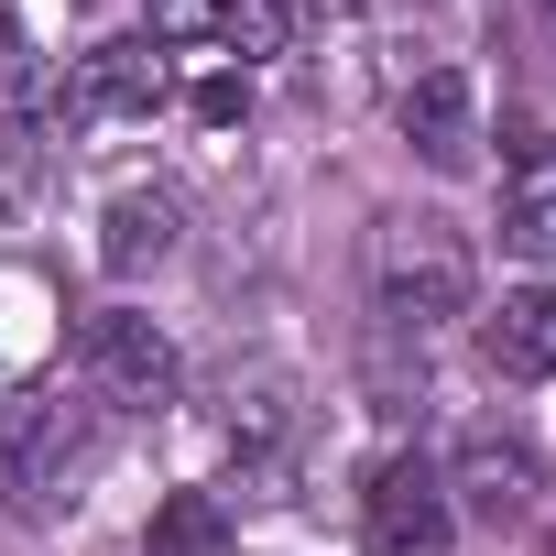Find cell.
<instances>
[{
  "label": "cell",
  "instance_id": "6da1fadb",
  "mask_svg": "<svg viewBox=\"0 0 556 556\" xmlns=\"http://www.w3.org/2000/svg\"><path fill=\"white\" fill-rule=\"evenodd\" d=\"M99 458H110V415L88 393L77 404L45 393V382L0 393V513H12V523H66L88 502Z\"/></svg>",
  "mask_w": 556,
  "mask_h": 556
},
{
  "label": "cell",
  "instance_id": "7a4b0ae2",
  "mask_svg": "<svg viewBox=\"0 0 556 556\" xmlns=\"http://www.w3.org/2000/svg\"><path fill=\"white\" fill-rule=\"evenodd\" d=\"M371 295L393 328H447L469 317V240L447 218H382V251H371Z\"/></svg>",
  "mask_w": 556,
  "mask_h": 556
},
{
  "label": "cell",
  "instance_id": "3957f363",
  "mask_svg": "<svg viewBox=\"0 0 556 556\" xmlns=\"http://www.w3.org/2000/svg\"><path fill=\"white\" fill-rule=\"evenodd\" d=\"M175 339L153 328V317H131V306H99V317H77V393L99 404V415H164L175 404Z\"/></svg>",
  "mask_w": 556,
  "mask_h": 556
},
{
  "label": "cell",
  "instance_id": "277c9868",
  "mask_svg": "<svg viewBox=\"0 0 556 556\" xmlns=\"http://www.w3.org/2000/svg\"><path fill=\"white\" fill-rule=\"evenodd\" d=\"M447 534H458V502H447L437 458H415V447L371 458V480H361V545L371 556H437Z\"/></svg>",
  "mask_w": 556,
  "mask_h": 556
},
{
  "label": "cell",
  "instance_id": "5b68a950",
  "mask_svg": "<svg viewBox=\"0 0 556 556\" xmlns=\"http://www.w3.org/2000/svg\"><path fill=\"white\" fill-rule=\"evenodd\" d=\"M164 55H153V34H110V45H88L77 66H66V88H55V121L66 131H110V121H153L164 110Z\"/></svg>",
  "mask_w": 556,
  "mask_h": 556
},
{
  "label": "cell",
  "instance_id": "8992f818",
  "mask_svg": "<svg viewBox=\"0 0 556 556\" xmlns=\"http://www.w3.org/2000/svg\"><path fill=\"white\" fill-rule=\"evenodd\" d=\"M153 45L175 55H218V66H262L295 45V0H153Z\"/></svg>",
  "mask_w": 556,
  "mask_h": 556
},
{
  "label": "cell",
  "instance_id": "52a82bcc",
  "mask_svg": "<svg viewBox=\"0 0 556 556\" xmlns=\"http://www.w3.org/2000/svg\"><path fill=\"white\" fill-rule=\"evenodd\" d=\"M437 480H447V502H458V513H480V523H523V513H534V491H545V469H534V447H523L513 426H469V437H458V458H447Z\"/></svg>",
  "mask_w": 556,
  "mask_h": 556
},
{
  "label": "cell",
  "instance_id": "ba28073f",
  "mask_svg": "<svg viewBox=\"0 0 556 556\" xmlns=\"http://www.w3.org/2000/svg\"><path fill=\"white\" fill-rule=\"evenodd\" d=\"M404 142H415V164H437V175H469V164H480V88H469V66H426V77L404 88Z\"/></svg>",
  "mask_w": 556,
  "mask_h": 556
},
{
  "label": "cell",
  "instance_id": "9c48e42d",
  "mask_svg": "<svg viewBox=\"0 0 556 556\" xmlns=\"http://www.w3.org/2000/svg\"><path fill=\"white\" fill-rule=\"evenodd\" d=\"M502 251L556 262V131L545 121H523L502 142Z\"/></svg>",
  "mask_w": 556,
  "mask_h": 556
},
{
  "label": "cell",
  "instance_id": "30bf717a",
  "mask_svg": "<svg viewBox=\"0 0 556 556\" xmlns=\"http://www.w3.org/2000/svg\"><path fill=\"white\" fill-rule=\"evenodd\" d=\"M55 350H66V295H55V273L0 262V393H23Z\"/></svg>",
  "mask_w": 556,
  "mask_h": 556
},
{
  "label": "cell",
  "instance_id": "8fae6325",
  "mask_svg": "<svg viewBox=\"0 0 556 556\" xmlns=\"http://www.w3.org/2000/svg\"><path fill=\"white\" fill-rule=\"evenodd\" d=\"M480 361H491L502 382H556V295H545V285L502 295V306L480 317Z\"/></svg>",
  "mask_w": 556,
  "mask_h": 556
},
{
  "label": "cell",
  "instance_id": "7c38bea8",
  "mask_svg": "<svg viewBox=\"0 0 556 556\" xmlns=\"http://www.w3.org/2000/svg\"><path fill=\"white\" fill-rule=\"evenodd\" d=\"M175 229H186L175 186H121V197H110V218H99V262H110V273H142V262H164V251H175Z\"/></svg>",
  "mask_w": 556,
  "mask_h": 556
},
{
  "label": "cell",
  "instance_id": "4fadbf2b",
  "mask_svg": "<svg viewBox=\"0 0 556 556\" xmlns=\"http://www.w3.org/2000/svg\"><path fill=\"white\" fill-rule=\"evenodd\" d=\"M142 556H229V502L218 491H164L142 523Z\"/></svg>",
  "mask_w": 556,
  "mask_h": 556
},
{
  "label": "cell",
  "instance_id": "5bb4252c",
  "mask_svg": "<svg viewBox=\"0 0 556 556\" xmlns=\"http://www.w3.org/2000/svg\"><path fill=\"white\" fill-rule=\"evenodd\" d=\"M45 164H55L45 121H0V218H34V197H45Z\"/></svg>",
  "mask_w": 556,
  "mask_h": 556
},
{
  "label": "cell",
  "instance_id": "9a60e30c",
  "mask_svg": "<svg viewBox=\"0 0 556 556\" xmlns=\"http://www.w3.org/2000/svg\"><path fill=\"white\" fill-rule=\"evenodd\" d=\"M240 110H251V77H207L197 88V121H240Z\"/></svg>",
  "mask_w": 556,
  "mask_h": 556
},
{
  "label": "cell",
  "instance_id": "2e32d148",
  "mask_svg": "<svg viewBox=\"0 0 556 556\" xmlns=\"http://www.w3.org/2000/svg\"><path fill=\"white\" fill-rule=\"evenodd\" d=\"M12 55H23V12L0 0V77H12Z\"/></svg>",
  "mask_w": 556,
  "mask_h": 556
}]
</instances>
